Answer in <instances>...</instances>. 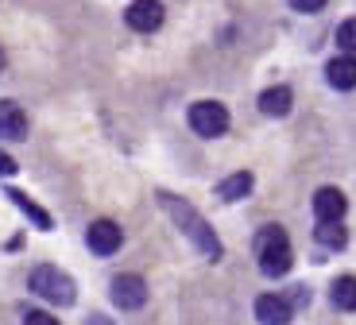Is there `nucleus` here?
Here are the masks:
<instances>
[{
    "label": "nucleus",
    "mask_w": 356,
    "mask_h": 325,
    "mask_svg": "<svg viewBox=\"0 0 356 325\" xmlns=\"http://www.w3.org/2000/svg\"><path fill=\"white\" fill-rule=\"evenodd\" d=\"M190 128L205 140H217L229 132V109L221 101H197V105H190Z\"/></svg>",
    "instance_id": "nucleus-4"
},
{
    "label": "nucleus",
    "mask_w": 356,
    "mask_h": 325,
    "mask_svg": "<svg viewBox=\"0 0 356 325\" xmlns=\"http://www.w3.org/2000/svg\"><path fill=\"white\" fill-rule=\"evenodd\" d=\"M0 175H16V159L0 151Z\"/></svg>",
    "instance_id": "nucleus-20"
},
{
    "label": "nucleus",
    "mask_w": 356,
    "mask_h": 325,
    "mask_svg": "<svg viewBox=\"0 0 356 325\" xmlns=\"http://www.w3.org/2000/svg\"><path fill=\"white\" fill-rule=\"evenodd\" d=\"M159 202H163V209H167L170 217L178 221V229L186 232V237L194 240V244L202 248L209 260H221V240L213 237V229L205 225V217L194 209V205H190V202H178V198H170V193H159Z\"/></svg>",
    "instance_id": "nucleus-1"
},
{
    "label": "nucleus",
    "mask_w": 356,
    "mask_h": 325,
    "mask_svg": "<svg viewBox=\"0 0 356 325\" xmlns=\"http://www.w3.org/2000/svg\"><path fill=\"white\" fill-rule=\"evenodd\" d=\"M27 136V113L16 101H0V140H24Z\"/></svg>",
    "instance_id": "nucleus-10"
},
{
    "label": "nucleus",
    "mask_w": 356,
    "mask_h": 325,
    "mask_svg": "<svg viewBox=\"0 0 356 325\" xmlns=\"http://www.w3.org/2000/svg\"><path fill=\"white\" fill-rule=\"evenodd\" d=\"M0 70H4V51H0Z\"/></svg>",
    "instance_id": "nucleus-22"
},
{
    "label": "nucleus",
    "mask_w": 356,
    "mask_h": 325,
    "mask_svg": "<svg viewBox=\"0 0 356 325\" xmlns=\"http://www.w3.org/2000/svg\"><path fill=\"white\" fill-rule=\"evenodd\" d=\"M256 260H259V271H264L267 279H279V275L291 271V264H294L291 240H286V232L279 229V225L259 229V237H256Z\"/></svg>",
    "instance_id": "nucleus-2"
},
{
    "label": "nucleus",
    "mask_w": 356,
    "mask_h": 325,
    "mask_svg": "<svg viewBox=\"0 0 356 325\" xmlns=\"http://www.w3.org/2000/svg\"><path fill=\"white\" fill-rule=\"evenodd\" d=\"M89 325H108V317H101V314H93V317H89Z\"/></svg>",
    "instance_id": "nucleus-21"
},
{
    "label": "nucleus",
    "mask_w": 356,
    "mask_h": 325,
    "mask_svg": "<svg viewBox=\"0 0 356 325\" xmlns=\"http://www.w3.org/2000/svg\"><path fill=\"white\" fill-rule=\"evenodd\" d=\"M113 302L120 310H140L147 302V283L140 275H116L113 279Z\"/></svg>",
    "instance_id": "nucleus-5"
},
{
    "label": "nucleus",
    "mask_w": 356,
    "mask_h": 325,
    "mask_svg": "<svg viewBox=\"0 0 356 325\" xmlns=\"http://www.w3.org/2000/svg\"><path fill=\"white\" fill-rule=\"evenodd\" d=\"M314 237H318L321 248H345V240H348L341 221H318V232Z\"/></svg>",
    "instance_id": "nucleus-15"
},
{
    "label": "nucleus",
    "mask_w": 356,
    "mask_h": 325,
    "mask_svg": "<svg viewBox=\"0 0 356 325\" xmlns=\"http://www.w3.org/2000/svg\"><path fill=\"white\" fill-rule=\"evenodd\" d=\"M337 47H341L345 54H356V16L345 19V24L337 27Z\"/></svg>",
    "instance_id": "nucleus-17"
},
{
    "label": "nucleus",
    "mask_w": 356,
    "mask_h": 325,
    "mask_svg": "<svg viewBox=\"0 0 356 325\" xmlns=\"http://www.w3.org/2000/svg\"><path fill=\"white\" fill-rule=\"evenodd\" d=\"M291 8H294V12H306V16H314V12L325 8V0H291Z\"/></svg>",
    "instance_id": "nucleus-19"
},
{
    "label": "nucleus",
    "mask_w": 356,
    "mask_h": 325,
    "mask_svg": "<svg viewBox=\"0 0 356 325\" xmlns=\"http://www.w3.org/2000/svg\"><path fill=\"white\" fill-rule=\"evenodd\" d=\"M124 19H128V27H132V31H159L163 4H159V0H136V4H128Z\"/></svg>",
    "instance_id": "nucleus-6"
},
{
    "label": "nucleus",
    "mask_w": 356,
    "mask_h": 325,
    "mask_svg": "<svg viewBox=\"0 0 356 325\" xmlns=\"http://www.w3.org/2000/svg\"><path fill=\"white\" fill-rule=\"evenodd\" d=\"M31 290H35L39 299L54 302V306H70L74 302V279L66 271H58V267H35L31 271Z\"/></svg>",
    "instance_id": "nucleus-3"
},
{
    "label": "nucleus",
    "mask_w": 356,
    "mask_h": 325,
    "mask_svg": "<svg viewBox=\"0 0 356 325\" xmlns=\"http://www.w3.org/2000/svg\"><path fill=\"white\" fill-rule=\"evenodd\" d=\"M330 294H333V306L337 310H356V275H341Z\"/></svg>",
    "instance_id": "nucleus-14"
},
{
    "label": "nucleus",
    "mask_w": 356,
    "mask_h": 325,
    "mask_svg": "<svg viewBox=\"0 0 356 325\" xmlns=\"http://www.w3.org/2000/svg\"><path fill=\"white\" fill-rule=\"evenodd\" d=\"M252 193V175L248 171H236V175L221 178V186H217V198L221 202H241V198H248Z\"/></svg>",
    "instance_id": "nucleus-13"
},
{
    "label": "nucleus",
    "mask_w": 356,
    "mask_h": 325,
    "mask_svg": "<svg viewBox=\"0 0 356 325\" xmlns=\"http://www.w3.org/2000/svg\"><path fill=\"white\" fill-rule=\"evenodd\" d=\"M345 193L337 190V186H321L318 193H314V217L318 221H341L345 217Z\"/></svg>",
    "instance_id": "nucleus-9"
},
{
    "label": "nucleus",
    "mask_w": 356,
    "mask_h": 325,
    "mask_svg": "<svg viewBox=\"0 0 356 325\" xmlns=\"http://www.w3.org/2000/svg\"><path fill=\"white\" fill-rule=\"evenodd\" d=\"M86 240H89V252L93 255H113L120 248V225L116 221H93Z\"/></svg>",
    "instance_id": "nucleus-7"
},
{
    "label": "nucleus",
    "mask_w": 356,
    "mask_h": 325,
    "mask_svg": "<svg viewBox=\"0 0 356 325\" xmlns=\"http://www.w3.org/2000/svg\"><path fill=\"white\" fill-rule=\"evenodd\" d=\"M294 310L286 299H279V294H264V299H256V322L259 325H291Z\"/></svg>",
    "instance_id": "nucleus-8"
},
{
    "label": "nucleus",
    "mask_w": 356,
    "mask_h": 325,
    "mask_svg": "<svg viewBox=\"0 0 356 325\" xmlns=\"http://www.w3.org/2000/svg\"><path fill=\"white\" fill-rule=\"evenodd\" d=\"M325 78H330L333 89H356V58L353 54H341L325 66Z\"/></svg>",
    "instance_id": "nucleus-11"
},
{
    "label": "nucleus",
    "mask_w": 356,
    "mask_h": 325,
    "mask_svg": "<svg viewBox=\"0 0 356 325\" xmlns=\"http://www.w3.org/2000/svg\"><path fill=\"white\" fill-rule=\"evenodd\" d=\"M291 101H294V93L286 86L264 89V93H259V113L264 116H286L291 113Z\"/></svg>",
    "instance_id": "nucleus-12"
},
{
    "label": "nucleus",
    "mask_w": 356,
    "mask_h": 325,
    "mask_svg": "<svg viewBox=\"0 0 356 325\" xmlns=\"http://www.w3.org/2000/svg\"><path fill=\"white\" fill-rule=\"evenodd\" d=\"M24 325H58V317L43 314V310H27V314H24Z\"/></svg>",
    "instance_id": "nucleus-18"
},
{
    "label": "nucleus",
    "mask_w": 356,
    "mask_h": 325,
    "mask_svg": "<svg viewBox=\"0 0 356 325\" xmlns=\"http://www.w3.org/2000/svg\"><path fill=\"white\" fill-rule=\"evenodd\" d=\"M8 198H12V202H16V205H19V209H24V213H27V217L35 221L39 229H51V217H47V213L39 209V205L31 202V198H27V193H19V190H8Z\"/></svg>",
    "instance_id": "nucleus-16"
}]
</instances>
